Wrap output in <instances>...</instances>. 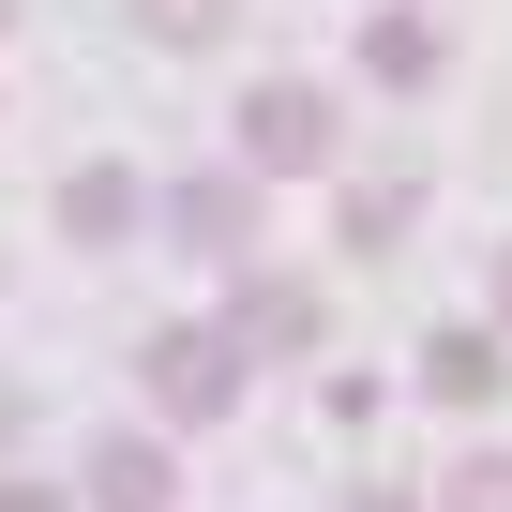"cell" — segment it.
I'll list each match as a JSON object with an SVG mask.
<instances>
[{
    "instance_id": "obj_1",
    "label": "cell",
    "mask_w": 512,
    "mask_h": 512,
    "mask_svg": "<svg viewBox=\"0 0 512 512\" xmlns=\"http://www.w3.org/2000/svg\"><path fill=\"white\" fill-rule=\"evenodd\" d=\"M241 362H256L241 332H151V407L166 422H226L241 407Z\"/></svg>"
},
{
    "instance_id": "obj_2",
    "label": "cell",
    "mask_w": 512,
    "mask_h": 512,
    "mask_svg": "<svg viewBox=\"0 0 512 512\" xmlns=\"http://www.w3.org/2000/svg\"><path fill=\"white\" fill-rule=\"evenodd\" d=\"M76 512H181V452L121 422V437L91 452V482H76Z\"/></svg>"
},
{
    "instance_id": "obj_3",
    "label": "cell",
    "mask_w": 512,
    "mask_h": 512,
    "mask_svg": "<svg viewBox=\"0 0 512 512\" xmlns=\"http://www.w3.org/2000/svg\"><path fill=\"white\" fill-rule=\"evenodd\" d=\"M422 392L437 407H497V332H437L422 347Z\"/></svg>"
},
{
    "instance_id": "obj_4",
    "label": "cell",
    "mask_w": 512,
    "mask_h": 512,
    "mask_svg": "<svg viewBox=\"0 0 512 512\" xmlns=\"http://www.w3.org/2000/svg\"><path fill=\"white\" fill-rule=\"evenodd\" d=\"M256 166H317V91H272V106H241Z\"/></svg>"
},
{
    "instance_id": "obj_5",
    "label": "cell",
    "mask_w": 512,
    "mask_h": 512,
    "mask_svg": "<svg viewBox=\"0 0 512 512\" xmlns=\"http://www.w3.org/2000/svg\"><path fill=\"white\" fill-rule=\"evenodd\" d=\"M226 332H241V347H317V302H302V287H241Z\"/></svg>"
},
{
    "instance_id": "obj_6",
    "label": "cell",
    "mask_w": 512,
    "mask_h": 512,
    "mask_svg": "<svg viewBox=\"0 0 512 512\" xmlns=\"http://www.w3.org/2000/svg\"><path fill=\"white\" fill-rule=\"evenodd\" d=\"M437 512H512V452H452V482H437Z\"/></svg>"
},
{
    "instance_id": "obj_7",
    "label": "cell",
    "mask_w": 512,
    "mask_h": 512,
    "mask_svg": "<svg viewBox=\"0 0 512 512\" xmlns=\"http://www.w3.org/2000/svg\"><path fill=\"white\" fill-rule=\"evenodd\" d=\"M121 226H136V181L91 166V181H76V241H121Z\"/></svg>"
},
{
    "instance_id": "obj_8",
    "label": "cell",
    "mask_w": 512,
    "mask_h": 512,
    "mask_svg": "<svg viewBox=\"0 0 512 512\" xmlns=\"http://www.w3.org/2000/svg\"><path fill=\"white\" fill-rule=\"evenodd\" d=\"M0 512H76L61 482H16V467H0Z\"/></svg>"
},
{
    "instance_id": "obj_9",
    "label": "cell",
    "mask_w": 512,
    "mask_h": 512,
    "mask_svg": "<svg viewBox=\"0 0 512 512\" xmlns=\"http://www.w3.org/2000/svg\"><path fill=\"white\" fill-rule=\"evenodd\" d=\"M16 422H31V392H16V377H0V452H16Z\"/></svg>"
},
{
    "instance_id": "obj_10",
    "label": "cell",
    "mask_w": 512,
    "mask_h": 512,
    "mask_svg": "<svg viewBox=\"0 0 512 512\" xmlns=\"http://www.w3.org/2000/svg\"><path fill=\"white\" fill-rule=\"evenodd\" d=\"M166 31H211V0H166Z\"/></svg>"
},
{
    "instance_id": "obj_11",
    "label": "cell",
    "mask_w": 512,
    "mask_h": 512,
    "mask_svg": "<svg viewBox=\"0 0 512 512\" xmlns=\"http://www.w3.org/2000/svg\"><path fill=\"white\" fill-rule=\"evenodd\" d=\"M347 512H407V497H392V482H362V497H347Z\"/></svg>"
},
{
    "instance_id": "obj_12",
    "label": "cell",
    "mask_w": 512,
    "mask_h": 512,
    "mask_svg": "<svg viewBox=\"0 0 512 512\" xmlns=\"http://www.w3.org/2000/svg\"><path fill=\"white\" fill-rule=\"evenodd\" d=\"M497 317H512V256H497Z\"/></svg>"
}]
</instances>
